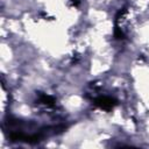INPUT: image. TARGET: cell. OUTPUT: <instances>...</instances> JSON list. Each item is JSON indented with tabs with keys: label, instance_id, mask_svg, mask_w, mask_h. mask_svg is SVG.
Listing matches in <instances>:
<instances>
[{
	"label": "cell",
	"instance_id": "obj_5",
	"mask_svg": "<svg viewBox=\"0 0 149 149\" xmlns=\"http://www.w3.org/2000/svg\"><path fill=\"white\" fill-rule=\"evenodd\" d=\"M71 2H72L74 6H78V5H79V0H71Z\"/></svg>",
	"mask_w": 149,
	"mask_h": 149
},
{
	"label": "cell",
	"instance_id": "obj_3",
	"mask_svg": "<svg viewBox=\"0 0 149 149\" xmlns=\"http://www.w3.org/2000/svg\"><path fill=\"white\" fill-rule=\"evenodd\" d=\"M114 37L116 38V40H123L126 36H125V34H123V31L118 27V26H115V28H114Z\"/></svg>",
	"mask_w": 149,
	"mask_h": 149
},
{
	"label": "cell",
	"instance_id": "obj_4",
	"mask_svg": "<svg viewBox=\"0 0 149 149\" xmlns=\"http://www.w3.org/2000/svg\"><path fill=\"white\" fill-rule=\"evenodd\" d=\"M127 12V9H126V7H123L122 9H120L119 12H118V14H116V16H115V20L118 21V20H120V17H122V15L125 14Z\"/></svg>",
	"mask_w": 149,
	"mask_h": 149
},
{
	"label": "cell",
	"instance_id": "obj_2",
	"mask_svg": "<svg viewBox=\"0 0 149 149\" xmlns=\"http://www.w3.org/2000/svg\"><path fill=\"white\" fill-rule=\"evenodd\" d=\"M38 101H40V104H43V105H47V106H50V107L55 105V99L52 97L43 94V93L38 94Z\"/></svg>",
	"mask_w": 149,
	"mask_h": 149
},
{
	"label": "cell",
	"instance_id": "obj_1",
	"mask_svg": "<svg viewBox=\"0 0 149 149\" xmlns=\"http://www.w3.org/2000/svg\"><path fill=\"white\" fill-rule=\"evenodd\" d=\"M93 104H94V106L99 107L100 109H104V111H112V109L118 105V101H116L114 98L102 95V97L97 98Z\"/></svg>",
	"mask_w": 149,
	"mask_h": 149
}]
</instances>
